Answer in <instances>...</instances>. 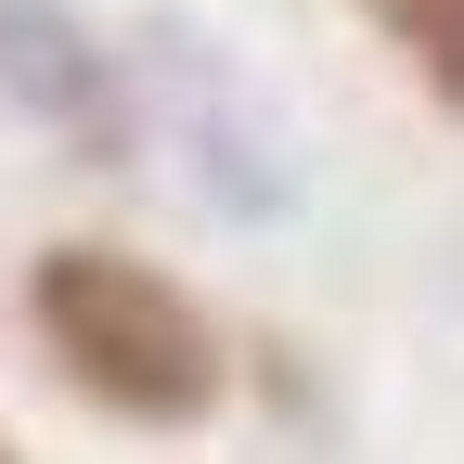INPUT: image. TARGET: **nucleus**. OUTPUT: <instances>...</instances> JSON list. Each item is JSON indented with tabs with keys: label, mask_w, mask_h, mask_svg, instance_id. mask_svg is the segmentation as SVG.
Instances as JSON below:
<instances>
[{
	"label": "nucleus",
	"mask_w": 464,
	"mask_h": 464,
	"mask_svg": "<svg viewBox=\"0 0 464 464\" xmlns=\"http://www.w3.org/2000/svg\"><path fill=\"white\" fill-rule=\"evenodd\" d=\"M130 91L155 103V130H168V155H181V181H194L219 219H284V207H297V142H284L271 91L232 65L207 26L155 14V26L130 39Z\"/></svg>",
	"instance_id": "2"
},
{
	"label": "nucleus",
	"mask_w": 464,
	"mask_h": 464,
	"mask_svg": "<svg viewBox=\"0 0 464 464\" xmlns=\"http://www.w3.org/2000/svg\"><path fill=\"white\" fill-rule=\"evenodd\" d=\"M0 103L39 142H65L78 168H130L142 155V91L78 0H0Z\"/></svg>",
	"instance_id": "3"
},
{
	"label": "nucleus",
	"mask_w": 464,
	"mask_h": 464,
	"mask_svg": "<svg viewBox=\"0 0 464 464\" xmlns=\"http://www.w3.org/2000/svg\"><path fill=\"white\" fill-rule=\"evenodd\" d=\"M362 14L387 26V52L413 65L451 116H464V0H362Z\"/></svg>",
	"instance_id": "4"
},
{
	"label": "nucleus",
	"mask_w": 464,
	"mask_h": 464,
	"mask_svg": "<svg viewBox=\"0 0 464 464\" xmlns=\"http://www.w3.org/2000/svg\"><path fill=\"white\" fill-rule=\"evenodd\" d=\"M0 464H14V439H0Z\"/></svg>",
	"instance_id": "5"
},
{
	"label": "nucleus",
	"mask_w": 464,
	"mask_h": 464,
	"mask_svg": "<svg viewBox=\"0 0 464 464\" xmlns=\"http://www.w3.org/2000/svg\"><path fill=\"white\" fill-rule=\"evenodd\" d=\"M26 323H39V348H52V374H65L91 413H116V426H207L219 387H232L207 310H194L155 258L91 246V232L26 258Z\"/></svg>",
	"instance_id": "1"
}]
</instances>
